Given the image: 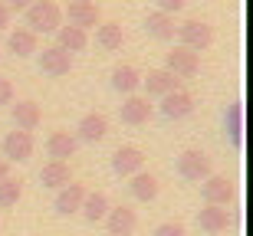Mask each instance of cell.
<instances>
[{"label": "cell", "mask_w": 253, "mask_h": 236, "mask_svg": "<svg viewBox=\"0 0 253 236\" xmlns=\"http://www.w3.org/2000/svg\"><path fill=\"white\" fill-rule=\"evenodd\" d=\"M125 43V33H122V23H115V20H105L95 27V46L105 49V53H119Z\"/></svg>", "instance_id": "22"}, {"label": "cell", "mask_w": 253, "mask_h": 236, "mask_svg": "<svg viewBox=\"0 0 253 236\" xmlns=\"http://www.w3.org/2000/svg\"><path fill=\"white\" fill-rule=\"evenodd\" d=\"M201 194H204V203H214V207H227L234 200L237 187L227 174H211L207 180H201Z\"/></svg>", "instance_id": "5"}, {"label": "cell", "mask_w": 253, "mask_h": 236, "mask_svg": "<svg viewBox=\"0 0 253 236\" xmlns=\"http://www.w3.org/2000/svg\"><path fill=\"white\" fill-rule=\"evenodd\" d=\"M224 135L230 138L234 148L244 144V105H240V102L227 105V112H224Z\"/></svg>", "instance_id": "25"}, {"label": "cell", "mask_w": 253, "mask_h": 236, "mask_svg": "<svg viewBox=\"0 0 253 236\" xmlns=\"http://www.w3.org/2000/svg\"><path fill=\"white\" fill-rule=\"evenodd\" d=\"M178 174L184 180H207L214 174V164L207 158L204 151H197V148H188V151L178 154Z\"/></svg>", "instance_id": "3"}, {"label": "cell", "mask_w": 253, "mask_h": 236, "mask_svg": "<svg viewBox=\"0 0 253 236\" xmlns=\"http://www.w3.org/2000/svg\"><path fill=\"white\" fill-rule=\"evenodd\" d=\"M37 63H40V72H46V76H53V79L66 76V72L73 69V56L63 53L56 43H53V46H43V53H40Z\"/></svg>", "instance_id": "11"}, {"label": "cell", "mask_w": 253, "mask_h": 236, "mask_svg": "<svg viewBox=\"0 0 253 236\" xmlns=\"http://www.w3.org/2000/svg\"><path fill=\"white\" fill-rule=\"evenodd\" d=\"M161 69H168L174 79H194L197 69H201V56L191 53V49H184V46H174L168 56H165V66Z\"/></svg>", "instance_id": "4"}, {"label": "cell", "mask_w": 253, "mask_h": 236, "mask_svg": "<svg viewBox=\"0 0 253 236\" xmlns=\"http://www.w3.org/2000/svg\"><path fill=\"white\" fill-rule=\"evenodd\" d=\"M112 170L119 177H131V174L145 170V151H141L138 144H122L112 154Z\"/></svg>", "instance_id": "7"}, {"label": "cell", "mask_w": 253, "mask_h": 236, "mask_svg": "<svg viewBox=\"0 0 253 236\" xmlns=\"http://www.w3.org/2000/svg\"><path fill=\"white\" fill-rule=\"evenodd\" d=\"M197 227L204 230V233H211V236L227 233V227H230V210L214 207V203H204V207L197 210Z\"/></svg>", "instance_id": "12"}, {"label": "cell", "mask_w": 253, "mask_h": 236, "mask_svg": "<svg viewBox=\"0 0 253 236\" xmlns=\"http://www.w3.org/2000/svg\"><path fill=\"white\" fill-rule=\"evenodd\" d=\"M63 17H69V27H79V30H89V27L102 23V13L95 7V0H69Z\"/></svg>", "instance_id": "6"}, {"label": "cell", "mask_w": 253, "mask_h": 236, "mask_svg": "<svg viewBox=\"0 0 253 236\" xmlns=\"http://www.w3.org/2000/svg\"><path fill=\"white\" fill-rule=\"evenodd\" d=\"M151 236H184V223H178V220H165V223L155 227Z\"/></svg>", "instance_id": "29"}, {"label": "cell", "mask_w": 253, "mask_h": 236, "mask_svg": "<svg viewBox=\"0 0 253 236\" xmlns=\"http://www.w3.org/2000/svg\"><path fill=\"white\" fill-rule=\"evenodd\" d=\"M7 27H10V10H7V3L0 0V33H3Z\"/></svg>", "instance_id": "32"}, {"label": "cell", "mask_w": 253, "mask_h": 236, "mask_svg": "<svg viewBox=\"0 0 253 236\" xmlns=\"http://www.w3.org/2000/svg\"><path fill=\"white\" fill-rule=\"evenodd\" d=\"M3 161H30L33 158V151H37V141H33V135L30 132H10L7 138H3Z\"/></svg>", "instance_id": "9"}, {"label": "cell", "mask_w": 253, "mask_h": 236, "mask_svg": "<svg viewBox=\"0 0 253 236\" xmlns=\"http://www.w3.org/2000/svg\"><path fill=\"white\" fill-rule=\"evenodd\" d=\"M69 180H73V170H69V164H66V161H46V164L40 168V184H43V187H49V190L66 187Z\"/></svg>", "instance_id": "23"}, {"label": "cell", "mask_w": 253, "mask_h": 236, "mask_svg": "<svg viewBox=\"0 0 253 236\" xmlns=\"http://www.w3.org/2000/svg\"><path fill=\"white\" fill-rule=\"evenodd\" d=\"M119 115H122V122L125 125H131V128H138V125H145L148 122V115H151V105H148V99L145 95H125L122 99V108H119Z\"/></svg>", "instance_id": "17"}, {"label": "cell", "mask_w": 253, "mask_h": 236, "mask_svg": "<svg viewBox=\"0 0 253 236\" xmlns=\"http://www.w3.org/2000/svg\"><path fill=\"white\" fill-rule=\"evenodd\" d=\"M112 89L119 95H135L141 89V72L135 66H131V63H119V66L112 69Z\"/></svg>", "instance_id": "18"}, {"label": "cell", "mask_w": 253, "mask_h": 236, "mask_svg": "<svg viewBox=\"0 0 253 236\" xmlns=\"http://www.w3.org/2000/svg\"><path fill=\"white\" fill-rule=\"evenodd\" d=\"M0 105H13V82L0 76Z\"/></svg>", "instance_id": "31"}, {"label": "cell", "mask_w": 253, "mask_h": 236, "mask_svg": "<svg viewBox=\"0 0 253 236\" xmlns=\"http://www.w3.org/2000/svg\"><path fill=\"white\" fill-rule=\"evenodd\" d=\"M102 223H105V230H109V236H131L138 230V213L131 207H109Z\"/></svg>", "instance_id": "10"}, {"label": "cell", "mask_w": 253, "mask_h": 236, "mask_svg": "<svg viewBox=\"0 0 253 236\" xmlns=\"http://www.w3.org/2000/svg\"><path fill=\"white\" fill-rule=\"evenodd\" d=\"M27 30L30 33H56L63 27V7H59L56 0H33L27 10Z\"/></svg>", "instance_id": "1"}, {"label": "cell", "mask_w": 253, "mask_h": 236, "mask_svg": "<svg viewBox=\"0 0 253 236\" xmlns=\"http://www.w3.org/2000/svg\"><path fill=\"white\" fill-rule=\"evenodd\" d=\"M3 3H7V10H27L33 0H3Z\"/></svg>", "instance_id": "33"}, {"label": "cell", "mask_w": 253, "mask_h": 236, "mask_svg": "<svg viewBox=\"0 0 253 236\" xmlns=\"http://www.w3.org/2000/svg\"><path fill=\"white\" fill-rule=\"evenodd\" d=\"M191 112H194V95H191L188 89H181V85L161 99V115L171 118V122H181V118H188Z\"/></svg>", "instance_id": "8"}, {"label": "cell", "mask_w": 253, "mask_h": 236, "mask_svg": "<svg viewBox=\"0 0 253 236\" xmlns=\"http://www.w3.org/2000/svg\"><path fill=\"white\" fill-rule=\"evenodd\" d=\"M76 148H79L76 135H69V132H49V138H46V154H49V161L73 158Z\"/></svg>", "instance_id": "24"}, {"label": "cell", "mask_w": 253, "mask_h": 236, "mask_svg": "<svg viewBox=\"0 0 253 236\" xmlns=\"http://www.w3.org/2000/svg\"><path fill=\"white\" fill-rule=\"evenodd\" d=\"M158 177L155 174H148V170H138V174H131L128 177V194L138 203H151V200L158 197Z\"/></svg>", "instance_id": "19"}, {"label": "cell", "mask_w": 253, "mask_h": 236, "mask_svg": "<svg viewBox=\"0 0 253 236\" xmlns=\"http://www.w3.org/2000/svg\"><path fill=\"white\" fill-rule=\"evenodd\" d=\"M109 197H105L102 190H85V197H83V207H79V213H83L85 223H102L105 213H109Z\"/></svg>", "instance_id": "20"}, {"label": "cell", "mask_w": 253, "mask_h": 236, "mask_svg": "<svg viewBox=\"0 0 253 236\" xmlns=\"http://www.w3.org/2000/svg\"><path fill=\"white\" fill-rule=\"evenodd\" d=\"M23 197V184L13 177L0 180V207H17V200Z\"/></svg>", "instance_id": "28"}, {"label": "cell", "mask_w": 253, "mask_h": 236, "mask_svg": "<svg viewBox=\"0 0 253 236\" xmlns=\"http://www.w3.org/2000/svg\"><path fill=\"white\" fill-rule=\"evenodd\" d=\"M184 7H188V0H158V10H161V13H171V17L181 13Z\"/></svg>", "instance_id": "30"}, {"label": "cell", "mask_w": 253, "mask_h": 236, "mask_svg": "<svg viewBox=\"0 0 253 236\" xmlns=\"http://www.w3.org/2000/svg\"><path fill=\"white\" fill-rule=\"evenodd\" d=\"M7 49L17 53V56H33V53H40V39H37V33H30L27 27H17V30H10Z\"/></svg>", "instance_id": "26"}, {"label": "cell", "mask_w": 253, "mask_h": 236, "mask_svg": "<svg viewBox=\"0 0 253 236\" xmlns=\"http://www.w3.org/2000/svg\"><path fill=\"white\" fill-rule=\"evenodd\" d=\"M7 177H10V161L0 158V180H7Z\"/></svg>", "instance_id": "34"}, {"label": "cell", "mask_w": 253, "mask_h": 236, "mask_svg": "<svg viewBox=\"0 0 253 236\" xmlns=\"http://www.w3.org/2000/svg\"><path fill=\"white\" fill-rule=\"evenodd\" d=\"M56 46L63 49V53H83L85 46H89V33L85 30H79V27H59L56 30Z\"/></svg>", "instance_id": "27"}, {"label": "cell", "mask_w": 253, "mask_h": 236, "mask_svg": "<svg viewBox=\"0 0 253 236\" xmlns=\"http://www.w3.org/2000/svg\"><path fill=\"white\" fill-rule=\"evenodd\" d=\"M145 30H148V36L161 39V43H168V39H174V33H178V23H174V17H171V13L151 10L148 17H145Z\"/></svg>", "instance_id": "21"}, {"label": "cell", "mask_w": 253, "mask_h": 236, "mask_svg": "<svg viewBox=\"0 0 253 236\" xmlns=\"http://www.w3.org/2000/svg\"><path fill=\"white\" fill-rule=\"evenodd\" d=\"M178 46L191 49V53H204L211 43H214V27L211 23H204V20H184V23H178Z\"/></svg>", "instance_id": "2"}, {"label": "cell", "mask_w": 253, "mask_h": 236, "mask_svg": "<svg viewBox=\"0 0 253 236\" xmlns=\"http://www.w3.org/2000/svg\"><path fill=\"white\" fill-rule=\"evenodd\" d=\"M105 135H109V118H105L102 112H89L79 118V125H76V141H102Z\"/></svg>", "instance_id": "13"}, {"label": "cell", "mask_w": 253, "mask_h": 236, "mask_svg": "<svg viewBox=\"0 0 253 236\" xmlns=\"http://www.w3.org/2000/svg\"><path fill=\"white\" fill-rule=\"evenodd\" d=\"M10 115H13V125H17L20 132H37L40 122H43V108H40L33 99H23V102H17L13 108H10Z\"/></svg>", "instance_id": "15"}, {"label": "cell", "mask_w": 253, "mask_h": 236, "mask_svg": "<svg viewBox=\"0 0 253 236\" xmlns=\"http://www.w3.org/2000/svg\"><path fill=\"white\" fill-rule=\"evenodd\" d=\"M141 89H145V99H165L178 89V79L168 69H148V76H141Z\"/></svg>", "instance_id": "14"}, {"label": "cell", "mask_w": 253, "mask_h": 236, "mask_svg": "<svg viewBox=\"0 0 253 236\" xmlns=\"http://www.w3.org/2000/svg\"><path fill=\"white\" fill-rule=\"evenodd\" d=\"M83 197H85V187L83 184H66V187L56 190V200H53V207H56L59 217H73V213H79V207H83Z\"/></svg>", "instance_id": "16"}]
</instances>
